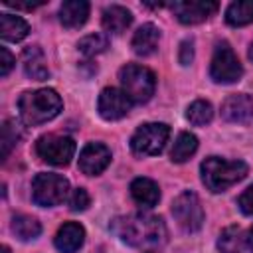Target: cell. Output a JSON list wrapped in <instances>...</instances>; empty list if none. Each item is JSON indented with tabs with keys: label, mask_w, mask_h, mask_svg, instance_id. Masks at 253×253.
Returning <instances> with one entry per match:
<instances>
[{
	"label": "cell",
	"mask_w": 253,
	"mask_h": 253,
	"mask_svg": "<svg viewBox=\"0 0 253 253\" xmlns=\"http://www.w3.org/2000/svg\"><path fill=\"white\" fill-rule=\"evenodd\" d=\"M172 215L178 221V225L188 233H194L204 225V208L194 192H182L174 200Z\"/></svg>",
	"instance_id": "8"
},
{
	"label": "cell",
	"mask_w": 253,
	"mask_h": 253,
	"mask_svg": "<svg viewBox=\"0 0 253 253\" xmlns=\"http://www.w3.org/2000/svg\"><path fill=\"white\" fill-rule=\"evenodd\" d=\"M87 16H89V2L85 0H67L59 8V22L69 30L81 28L87 22Z\"/></svg>",
	"instance_id": "17"
},
{
	"label": "cell",
	"mask_w": 253,
	"mask_h": 253,
	"mask_svg": "<svg viewBox=\"0 0 253 253\" xmlns=\"http://www.w3.org/2000/svg\"><path fill=\"white\" fill-rule=\"evenodd\" d=\"M30 26L24 18L14 14H2L0 16V36L6 42H20L28 36Z\"/></svg>",
	"instance_id": "20"
},
{
	"label": "cell",
	"mask_w": 253,
	"mask_h": 253,
	"mask_svg": "<svg viewBox=\"0 0 253 253\" xmlns=\"http://www.w3.org/2000/svg\"><path fill=\"white\" fill-rule=\"evenodd\" d=\"M111 162V150L103 142H89L79 154V170L87 176L101 174Z\"/></svg>",
	"instance_id": "11"
},
{
	"label": "cell",
	"mask_w": 253,
	"mask_h": 253,
	"mask_svg": "<svg viewBox=\"0 0 253 253\" xmlns=\"http://www.w3.org/2000/svg\"><path fill=\"white\" fill-rule=\"evenodd\" d=\"M237 206H239V210L243 211V213H247V215H253V184L239 196V200H237Z\"/></svg>",
	"instance_id": "29"
},
{
	"label": "cell",
	"mask_w": 253,
	"mask_h": 253,
	"mask_svg": "<svg viewBox=\"0 0 253 253\" xmlns=\"http://www.w3.org/2000/svg\"><path fill=\"white\" fill-rule=\"evenodd\" d=\"M210 75L215 83H235L243 75V67L227 43H219L211 57Z\"/></svg>",
	"instance_id": "9"
},
{
	"label": "cell",
	"mask_w": 253,
	"mask_h": 253,
	"mask_svg": "<svg viewBox=\"0 0 253 253\" xmlns=\"http://www.w3.org/2000/svg\"><path fill=\"white\" fill-rule=\"evenodd\" d=\"M170 8L182 24H200L206 18H210L219 8V4L208 0H190V2H174Z\"/></svg>",
	"instance_id": "12"
},
{
	"label": "cell",
	"mask_w": 253,
	"mask_h": 253,
	"mask_svg": "<svg viewBox=\"0 0 253 253\" xmlns=\"http://www.w3.org/2000/svg\"><path fill=\"white\" fill-rule=\"evenodd\" d=\"M89 204H91V198H89L87 190L85 188H75L71 198H69V208L73 211H83V210H87Z\"/></svg>",
	"instance_id": "28"
},
{
	"label": "cell",
	"mask_w": 253,
	"mask_h": 253,
	"mask_svg": "<svg viewBox=\"0 0 253 253\" xmlns=\"http://www.w3.org/2000/svg\"><path fill=\"white\" fill-rule=\"evenodd\" d=\"M170 136V126L164 123H146L136 128L130 138V148L138 156L160 154Z\"/></svg>",
	"instance_id": "5"
},
{
	"label": "cell",
	"mask_w": 253,
	"mask_h": 253,
	"mask_svg": "<svg viewBox=\"0 0 253 253\" xmlns=\"http://www.w3.org/2000/svg\"><path fill=\"white\" fill-rule=\"evenodd\" d=\"M67 190H69V182L63 176L51 172H42L32 182V198L38 206L43 208L61 204L67 198Z\"/></svg>",
	"instance_id": "6"
},
{
	"label": "cell",
	"mask_w": 253,
	"mask_h": 253,
	"mask_svg": "<svg viewBox=\"0 0 253 253\" xmlns=\"http://www.w3.org/2000/svg\"><path fill=\"white\" fill-rule=\"evenodd\" d=\"M22 67H24V73L34 81H43L49 77V69L45 65V55L38 45H30L24 49Z\"/></svg>",
	"instance_id": "14"
},
{
	"label": "cell",
	"mask_w": 253,
	"mask_h": 253,
	"mask_svg": "<svg viewBox=\"0 0 253 253\" xmlns=\"http://www.w3.org/2000/svg\"><path fill=\"white\" fill-rule=\"evenodd\" d=\"M61 107H63L61 97L53 89L26 91L18 101L20 117L30 126H36V125H42V123L55 119L59 115Z\"/></svg>",
	"instance_id": "2"
},
{
	"label": "cell",
	"mask_w": 253,
	"mask_h": 253,
	"mask_svg": "<svg viewBox=\"0 0 253 253\" xmlns=\"http://www.w3.org/2000/svg\"><path fill=\"white\" fill-rule=\"evenodd\" d=\"M113 231L121 241L136 249H154L166 241V225L150 213H128L113 219Z\"/></svg>",
	"instance_id": "1"
},
{
	"label": "cell",
	"mask_w": 253,
	"mask_h": 253,
	"mask_svg": "<svg viewBox=\"0 0 253 253\" xmlns=\"http://www.w3.org/2000/svg\"><path fill=\"white\" fill-rule=\"evenodd\" d=\"M12 231L16 233L18 239L30 241V239H36L42 233V225L36 217L26 215V213H18V215L12 217Z\"/></svg>",
	"instance_id": "21"
},
{
	"label": "cell",
	"mask_w": 253,
	"mask_h": 253,
	"mask_svg": "<svg viewBox=\"0 0 253 253\" xmlns=\"http://www.w3.org/2000/svg\"><path fill=\"white\" fill-rule=\"evenodd\" d=\"M249 59L253 61V43H251V47H249Z\"/></svg>",
	"instance_id": "34"
},
{
	"label": "cell",
	"mask_w": 253,
	"mask_h": 253,
	"mask_svg": "<svg viewBox=\"0 0 253 253\" xmlns=\"http://www.w3.org/2000/svg\"><path fill=\"white\" fill-rule=\"evenodd\" d=\"M20 138V130L18 125H14L12 121H6L2 126V138H0V146H2V158H6L10 154V150L14 148V144Z\"/></svg>",
	"instance_id": "27"
},
{
	"label": "cell",
	"mask_w": 253,
	"mask_h": 253,
	"mask_svg": "<svg viewBox=\"0 0 253 253\" xmlns=\"http://www.w3.org/2000/svg\"><path fill=\"white\" fill-rule=\"evenodd\" d=\"M123 91L130 97L132 103H146L154 95L156 77L148 67L128 63L119 71Z\"/></svg>",
	"instance_id": "4"
},
{
	"label": "cell",
	"mask_w": 253,
	"mask_h": 253,
	"mask_svg": "<svg viewBox=\"0 0 253 253\" xmlns=\"http://www.w3.org/2000/svg\"><path fill=\"white\" fill-rule=\"evenodd\" d=\"M14 63H16V59L8 51V47H0V75L2 77H6L10 73V69L14 67Z\"/></svg>",
	"instance_id": "30"
},
{
	"label": "cell",
	"mask_w": 253,
	"mask_h": 253,
	"mask_svg": "<svg viewBox=\"0 0 253 253\" xmlns=\"http://www.w3.org/2000/svg\"><path fill=\"white\" fill-rule=\"evenodd\" d=\"M130 196L140 208H154L160 200V190L154 180L136 178L130 182Z\"/></svg>",
	"instance_id": "16"
},
{
	"label": "cell",
	"mask_w": 253,
	"mask_h": 253,
	"mask_svg": "<svg viewBox=\"0 0 253 253\" xmlns=\"http://www.w3.org/2000/svg\"><path fill=\"white\" fill-rule=\"evenodd\" d=\"M247 176V164L243 160H223L210 156L202 162V180L208 190L223 192Z\"/></svg>",
	"instance_id": "3"
},
{
	"label": "cell",
	"mask_w": 253,
	"mask_h": 253,
	"mask_svg": "<svg viewBox=\"0 0 253 253\" xmlns=\"http://www.w3.org/2000/svg\"><path fill=\"white\" fill-rule=\"evenodd\" d=\"M107 45H109V40H107V36H103V34H89V36L81 38L79 43H77L79 51H81L83 55H89V57H91V55H97V53H101V51H105Z\"/></svg>",
	"instance_id": "26"
},
{
	"label": "cell",
	"mask_w": 253,
	"mask_h": 253,
	"mask_svg": "<svg viewBox=\"0 0 253 253\" xmlns=\"http://www.w3.org/2000/svg\"><path fill=\"white\" fill-rule=\"evenodd\" d=\"M132 24V14L125 6H109L103 12V28L109 34H123Z\"/></svg>",
	"instance_id": "19"
},
{
	"label": "cell",
	"mask_w": 253,
	"mask_h": 253,
	"mask_svg": "<svg viewBox=\"0 0 253 253\" xmlns=\"http://www.w3.org/2000/svg\"><path fill=\"white\" fill-rule=\"evenodd\" d=\"M245 237H243V231L241 227L237 225H229L221 231L219 239H217V247L221 253H241L243 247H245Z\"/></svg>",
	"instance_id": "22"
},
{
	"label": "cell",
	"mask_w": 253,
	"mask_h": 253,
	"mask_svg": "<svg viewBox=\"0 0 253 253\" xmlns=\"http://www.w3.org/2000/svg\"><path fill=\"white\" fill-rule=\"evenodd\" d=\"M83 241H85V229L75 221L63 223L55 235V247L61 253H75L83 245Z\"/></svg>",
	"instance_id": "15"
},
{
	"label": "cell",
	"mask_w": 253,
	"mask_h": 253,
	"mask_svg": "<svg viewBox=\"0 0 253 253\" xmlns=\"http://www.w3.org/2000/svg\"><path fill=\"white\" fill-rule=\"evenodd\" d=\"M198 150V138L192 132H180L170 150L172 162H186Z\"/></svg>",
	"instance_id": "24"
},
{
	"label": "cell",
	"mask_w": 253,
	"mask_h": 253,
	"mask_svg": "<svg viewBox=\"0 0 253 253\" xmlns=\"http://www.w3.org/2000/svg\"><path fill=\"white\" fill-rule=\"evenodd\" d=\"M148 253H154V251H148Z\"/></svg>",
	"instance_id": "36"
},
{
	"label": "cell",
	"mask_w": 253,
	"mask_h": 253,
	"mask_svg": "<svg viewBox=\"0 0 253 253\" xmlns=\"http://www.w3.org/2000/svg\"><path fill=\"white\" fill-rule=\"evenodd\" d=\"M221 117L227 123H249L253 119V99L245 93L229 95L221 105Z\"/></svg>",
	"instance_id": "13"
},
{
	"label": "cell",
	"mask_w": 253,
	"mask_h": 253,
	"mask_svg": "<svg viewBox=\"0 0 253 253\" xmlns=\"http://www.w3.org/2000/svg\"><path fill=\"white\" fill-rule=\"evenodd\" d=\"M2 253H10V249H8L6 245H4V247H2Z\"/></svg>",
	"instance_id": "35"
},
{
	"label": "cell",
	"mask_w": 253,
	"mask_h": 253,
	"mask_svg": "<svg viewBox=\"0 0 253 253\" xmlns=\"http://www.w3.org/2000/svg\"><path fill=\"white\" fill-rule=\"evenodd\" d=\"M130 107H132L130 97L123 89H117V87L103 89L101 95H99V103H97L99 115L105 121H119V119H123L125 115H128Z\"/></svg>",
	"instance_id": "10"
},
{
	"label": "cell",
	"mask_w": 253,
	"mask_h": 253,
	"mask_svg": "<svg viewBox=\"0 0 253 253\" xmlns=\"http://www.w3.org/2000/svg\"><path fill=\"white\" fill-rule=\"evenodd\" d=\"M178 59H180V63H182V65L192 63V59H194V42H192V40H184V42H182Z\"/></svg>",
	"instance_id": "31"
},
{
	"label": "cell",
	"mask_w": 253,
	"mask_h": 253,
	"mask_svg": "<svg viewBox=\"0 0 253 253\" xmlns=\"http://www.w3.org/2000/svg\"><path fill=\"white\" fill-rule=\"evenodd\" d=\"M158 40H160V32L154 24H142L134 36H132V49L136 55H150L156 51L158 47Z\"/></svg>",
	"instance_id": "18"
},
{
	"label": "cell",
	"mask_w": 253,
	"mask_h": 253,
	"mask_svg": "<svg viewBox=\"0 0 253 253\" xmlns=\"http://www.w3.org/2000/svg\"><path fill=\"white\" fill-rule=\"evenodd\" d=\"M225 20L229 26H247L253 22V0H239L229 4L225 10Z\"/></svg>",
	"instance_id": "23"
},
{
	"label": "cell",
	"mask_w": 253,
	"mask_h": 253,
	"mask_svg": "<svg viewBox=\"0 0 253 253\" xmlns=\"http://www.w3.org/2000/svg\"><path fill=\"white\" fill-rule=\"evenodd\" d=\"M245 243H247V247H249V251L253 253V227L249 229V233H247V237H245Z\"/></svg>",
	"instance_id": "33"
},
{
	"label": "cell",
	"mask_w": 253,
	"mask_h": 253,
	"mask_svg": "<svg viewBox=\"0 0 253 253\" xmlns=\"http://www.w3.org/2000/svg\"><path fill=\"white\" fill-rule=\"evenodd\" d=\"M4 4L6 6H12V8H16V10H34V8H38V6H42L43 4V0H38V2H20V0H4Z\"/></svg>",
	"instance_id": "32"
},
{
	"label": "cell",
	"mask_w": 253,
	"mask_h": 253,
	"mask_svg": "<svg viewBox=\"0 0 253 253\" xmlns=\"http://www.w3.org/2000/svg\"><path fill=\"white\" fill-rule=\"evenodd\" d=\"M186 117H188V121H190L192 125L204 126V125L211 123V119H213V107H211L208 101L198 99V101H194V103L188 107Z\"/></svg>",
	"instance_id": "25"
},
{
	"label": "cell",
	"mask_w": 253,
	"mask_h": 253,
	"mask_svg": "<svg viewBox=\"0 0 253 253\" xmlns=\"http://www.w3.org/2000/svg\"><path fill=\"white\" fill-rule=\"evenodd\" d=\"M38 156L53 166H67L75 154V142L63 134H43L36 142Z\"/></svg>",
	"instance_id": "7"
}]
</instances>
